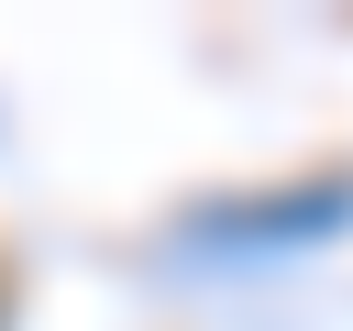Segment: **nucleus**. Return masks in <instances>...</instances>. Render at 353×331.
<instances>
[{
  "mask_svg": "<svg viewBox=\"0 0 353 331\" xmlns=\"http://www.w3.org/2000/svg\"><path fill=\"white\" fill-rule=\"evenodd\" d=\"M353 221V177H309V199H254V210H210V243H320Z\"/></svg>",
  "mask_w": 353,
  "mask_h": 331,
  "instance_id": "f257e3e1",
  "label": "nucleus"
}]
</instances>
